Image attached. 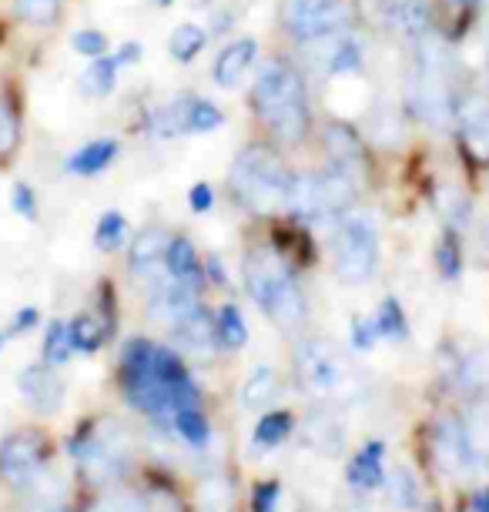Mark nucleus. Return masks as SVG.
I'll return each instance as SVG.
<instances>
[{"mask_svg":"<svg viewBox=\"0 0 489 512\" xmlns=\"http://www.w3.org/2000/svg\"><path fill=\"white\" fill-rule=\"evenodd\" d=\"M252 108L278 141L299 144L309 134V101L299 71L285 61H268L258 67L252 84Z\"/></svg>","mask_w":489,"mask_h":512,"instance_id":"obj_1","label":"nucleus"},{"mask_svg":"<svg viewBox=\"0 0 489 512\" xmlns=\"http://www.w3.org/2000/svg\"><path fill=\"white\" fill-rule=\"evenodd\" d=\"M245 282L252 298L262 305V312L272 318L278 328L292 332V328L302 325V318H305L302 292H299V285H295L289 265H285L272 248H255L252 255H248Z\"/></svg>","mask_w":489,"mask_h":512,"instance_id":"obj_2","label":"nucleus"},{"mask_svg":"<svg viewBox=\"0 0 489 512\" xmlns=\"http://www.w3.org/2000/svg\"><path fill=\"white\" fill-rule=\"evenodd\" d=\"M228 181H232L235 198L245 208L258 211V215H268L278 205H285L292 175L285 168V161L268 144H248L245 151H238Z\"/></svg>","mask_w":489,"mask_h":512,"instance_id":"obj_3","label":"nucleus"},{"mask_svg":"<svg viewBox=\"0 0 489 512\" xmlns=\"http://www.w3.org/2000/svg\"><path fill=\"white\" fill-rule=\"evenodd\" d=\"M453 54L439 37H423L419 44V67L416 84H412V108L429 128L446 131L456 121V98H453Z\"/></svg>","mask_w":489,"mask_h":512,"instance_id":"obj_4","label":"nucleus"},{"mask_svg":"<svg viewBox=\"0 0 489 512\" xmlns=\"http://www.w3.org/2000/svg\"><path fill=\"white\" fill-rule=\"evenodd\" d=\"M356 181L345 178L342 171H319V175H292L285 208L299 218H325L335 215L356 198Z\"/></svg>","mask_w":489,"mask_h":512,"instance_id":"obj_5","label":"nucleus"},{"mask_svg":"<svg viewBox=\"0 0 489 512\" xmlns=\"http://www.w3.org/2000/svg\"><path fill=\"white\" fill-rule=\"evenodd\" d=\"M379 262V228L372 215H349L335 231V272L342 282H369Z\"/></svg>","mask_w":489,"mask_h":512,"instance_id":"obj_6","label":"nucleus"},{"mask_svg":"<svg viewBox=\"0 0 489 512\" xmlns=\"http://www.w3.org/2000/svg\"><path fill=\"white\" fill-rule=\"evenodd\" d=\"M121 359H124V389H128V399L141 412L165 415V409H171V392L155 372V345L131 342Z\"/></svg>","mask_w":489,"mask_h":512,"instance_id":"obj_7","label":"nucleus"},{"mask_svg":"<svg viewBox=\"0 0 489 512\" xmlns=\"http://www.w3.org/2000/svg\"><path fill=\"white\" fill-rule=\"evenodd\" d=\"M295 369H299L302 385L319 399H332L345 389L349 382V372H345L342 355L335 352V345L322 342V338H309V342L299 345L295 352Z\"/></svg>","mask_w":489,"mask_h":512,"instance_id":"obj_8","label":"nucleus"},{"mask_svg":"<svg viewBox=\"0 0 489 512\" xmlns=\"http://www.w3.org/2000/svg\"><path fill=\"white\" fill-rule=\"evenodd\" d=\"M349 14L342 0H282V24L289 27L295 41H319V37L339 34Z\"/></svg>","mask_w":489,"mask_h":512,"instance_id":"obj_9","label":"nucleus"},{"mask_svg":"<svg viewBox=\"0 0 489 512\" xmlns=\"http://www.w3.org/2000/svg\"><path fill=\"white\" fill-rule=\"evenodd\" d=\"M44 462V442L34 432H21V436H11L0 446V476H4L11 486H24L37 476Z\"/></svg>","mask_w":489,"mask_h":512,"instance_id":"obj_10","label":"nucleus"},{"mask_svg":"<svg viewBox=\"0 0 489 512\" xmlns=\"http://www.w3.org/2000/svg\"><path fill=\"white\" fill-rule=\"evenodd\" d=\"M325 151H329L332 168L342 171L345 178H352L359 185L362 175H366V151H362L356 131L345 128L339 121L325 124Z\"/></svg>","mask_w":489,"mask_h":512,"instance_id":"obj_11","label":"nucleus"},{"mask_svg":"<svg viewBox=\"0 0 489 512\" xmlns=\"http://www.w3.org/2000/svg\"><path fill=\"white\" fill-rule=\"evenodd\" d=\"M17 389H21L24 402L37 412H57V405L64 402V385L61 379L51 372V365H27L17 379Z\"/></svg>","mask_w":489,"mask_h":512,"instance_id":"obj_12","label":"nucleus"},{"mask_svg":"<svg viewBox=\"0 0 489 512\" xmlns=\"http://www.w3.org/2000/svg\"><path fill=\"white\" fill-rule=\"evenodd\" d=\"M151 292V315L158 322H168V325H178L181 318L195 312V288L175 282V278H161L148 288Z\"/></svg>","mask_w":489,"mask_h":512,"instance_id":"obj_13","label":"nucleus"},{"mask_svg":"<svg viewBox=\"0 0 489 512\" xmlns=\"http://www.w3.org/2000/svg\"><path fill=\"white\" fill-rule=\"evenodd\" d=\"M322 47L319 54V67L325 77H339V74H359L362 71V44L356 37L349 34H329V37H319L312 41Z\"/></svg>","mask_w":489,"mask_h":512,"instance_id":"obj_14","label":"nucleus"},{"mask_svg":"<svg viewBox=\"0 0 489 512\" xmlns=\"http://www.w3.org/2000/svg\"><path fill=\"white\" fill-rule=\"evenodd\" d=\"M376 14L382 24L402 37H426L429 7L426 0H376Z\"/></svg>","mask_w":489,"mask_h":512,"instance_id":"obj_15","label":"nucleus"},{"mask_svg":"<svg viewBox=\"0 0 489 512\" xmlns=\"http://www.w3.org/2000/svg\"><path fill=\"white\" fill-rule=\"evenodd\" d=\"M168 245H171V238L161 228H145L138 238H134V245H131V272L138 275L141 282H148V288L155 285V282H161V278H158V265L165 262Z\"/></svg>","mask_w":489,"mask_h":512,"instance_id":"obj_16","label":"nucleus"},{"mask_svg":"<svg viewBox=\"0 0 489 512\" xmlns=\"http://www.w3.org/2000/svg\"><path fill=\"white\" fill-rule=\"evenodd\" d=\"M456 124L463 134L466 148L476 154L479 161H489V101L483 98H466L456 104Z\"/></svg>","mask_w":489,"mask_h":512,"instance_id":"obj_17","label":"nucleus"},{"mask_svg":"<svg viewBox=\"0 0 489 512\" xmlns=\"http://www.w3.org/2000/svg\"><path fill=\"white\" fill-rule=\"evenodd\" d=\"M436 456H439V462H443L446 469L459 472V476H466V472H473V466H479V459L473 452V442H469L463 425H456V422H446L443 429H439Z\"/></svg>","mask_w":489,"mask_h":512,"instance_id":"obj_18","label":"nucleus"},{"mask_svg":"<svg viewBox=\"0 0 489 512\" xmlns=\"http://www.w3.org/2000/svg\"><path fill=\"white\" fill-rule=\"evenodd\" d=\"M255 54H258V44L252 41V37H238V41H232L222 54H218V61L212 67L215 84H222V88H235V84L245 77L248 67L255 64Z\"/></svg>","mask_w":489,"mask_h":512,"instance_id":"obj_19","label":"nucleus"},{"mask_svg":"<svg viewBox=\"0 0 489 512\" xmlns=\"http://www.w3.org/2000/svg\"><path fill=\"white\" fill-rule=\"evenodd\" d=\"M175 328V338L181 345H185L188 352H198V355H208L218 345V322H212V315L201 312V308H195L191 315L181 318Z\"/></svg>","mask_w":489,"mask_h":512,"instance_id":"obj_20","label":"nucleus"},{"mask_svg":"<svg viewBox=\"0 0 489 512\" xmlns=\"http://www.w3.org/2000/svg\"><path fill=\"white\" fill-rule=\"evenodd\" d=\"M114 158H118V141L101 138V141L84 144V148L67 161V171L78 178H91V175H101Z\"/></svg>","mask_w":489,"mask_h":512,"instance_id":"obj_21","label":"nucleus"},{"mask_svg":"<svg viewBox=\"0 0 489 512\" xmlns=\"http://www.w3.org/2000/svg\"><path fill=\"white\" fill-rule=\"evenodd\" d=\"M382 456H386V442H369L366 449L352 459L349 466V486L356 489H376L382 482Z\"/></svg>","mask_w":489,"mask_h":512,"instance_id":"obj_22","label":"nucleus"},{"mask_svg":"<svg viewBox=\"0 0 489 512\" xmlns=\"http://www.w3.org/2000/svg\"><path fill=\"white\" fill-rule=\"evenodd\" d=\"M165 265H168V275L175 282L188 285V288H198V255H195V245L188 238H175L168 245V255H165Z\"/></svg>","mask_w":489,"mask_h":512,"instance_id":"obj_23","label":"nucleus"},{"mask_svg":"<svg viewBox=\"0 0 489 512\" xmlns=\"http://www.w3.org/2000/svg\"><path fill=\"white\" fill-rule=\"evenodd\" d=\"M118 57H94V64L84 67L81 74V91L91 94V98H104V94L114 91V81H118Z\"/></svg>","mask_w":489,"mask_h":512,"instance_id":"obj_24","label":"nucleus"},{"mask_svg":"<svg viewBox=\"0 0 489 512\" xmlns=\"http://www.w3.org/2000/svg\"><path fill=\"white\" fill-rule=\"evenodd\" d=\"M208 41V34H205V27H198V24H178L175 31H171V41H168V51L175 61L181 64H191L195 57L201 54V47H205Z\"/></svg>","mask_w":489,"mask_h":512,"instance_id":"obj_25","label":"nucleus"},{"mask_svg":"<svg viewBox=\"0 0 489 512\" xmlns=\"http://www.w3.org/2000/svg\"><path fill=\"white\" fill-rule=\"evenodd\" d=\"M188 114H191V98H175L155 114V134L158 138H178L188 131Z\"/></svg>","mask_w":489,"mask_h":512,"instance_id":"obj_26","label":"nucleus"},{"mask_svg":"<svg viewBox=\"0 0 489 512\" xmlns=\"http://www.w3.org/2000/svg\"><path fill=\"white\" fill-rule=\"evenodd\" d=\"M275 389H278L275 372L272 369H255L242 385V405H248V409H265V405L272 402Z\"/></svg>","mask_w":489,"mask_h":512,"instance_id":"obj_27","label":"nucleus"},{"mask_svg":"<svg viewBox=\"0 0 489 512\" xmlns=\"http://www.w3.org/2000/svg\"><path fill=\"white\" fill-rule=\"evenodd\" d=\"M436 208H439V215H443L453 228H463L466 221H469V211H473V208H469L466 191H459L456 185L439 188V195H436Z\"/></svg>","mask_w":489,"mask_h":512,"instance_id":"obj_28","label":"nucleus"},{"mask_svg":"<svg viewBox=\"0 0 489 512\" xmlns=\"http://www.w3.org/2000/svg\"><path fill=\"white\" fill-rule=\"evenodd\" d=\"M292 432V415L285 412H268L255 429V446L258 449H272L278 442H285Z\"/></svg>","mask_w":489,"mask_h":512,"instance_id":"obj_29","label":"nucleus"},{"mask_svg":"<svg viewBox=\"0 0 489 512\" xmlns=\"http://www.w3.org/2000/svg\"><path fill=\"white\" fill-rule=\"evenodd\" d=\"M372 328H376L379 338H406V315H402L396 298H386L379 305L376 318H372Z\"/></svg>","mask_w":489,"mask_h":512,"instance_id":"obj_30","label":"nucleus"},{"mask_svg":"<svg viewBox=\"0 0 489 512\" xmlns=\"http://www.w3.org/2000/svg\"><path fill=\"white\" fill-rule=\"evenodd\" d=\"M218 342L225 349H242L248 342V328H245V318L238 315L235 305H225L222 315H218Z\"/></svg>","mask_w":489,"mask_h":512,"instance_id":"obj_31","label":"nucleus"},{"mask_svg":"<svg viewBox=\"0 0 489 512\" xmlns=\"http://www.w3.org/2000/svg\"><path fill=\"white\" fill-rule=\"evenodd\" d=\"M14 11L24 24H51L57 21V11H61V0H14Z\"/></svg>","mask_w":489,"mask_h":512,"instance_id":"obj_32","label":"nucleus"},{"mask_svg":"<svg viewBox=\"0 0 489 512\" xmlns=\"http://www.w3.org/2000/svg\"><path fill=\"white\" fill-rule=\"evenodd\" d=\"M71 352H74L71 328L61 325V322H54L51 328H47V338H44V359H47V365L67 362V355H71Z\"/></svg>","mask_w":489,"mask_h":512,"instance_id":"obj_33","label":"nucleus"},{"mask_svg":"<svg viewBox=\"0 0 489 512\" xmlns=\"http://www.w3.org/2000/svg\"><path fill=\"white\" fill-rule=\"evenodd\" d=\"M124 238V215L121 211H104L98 221V231H94V245L101 251H114Z\"/></svg>","mask_w":489,"mask_h":512,"instance_id":"obj_34","label":"nucleus"},{"mask_svg":"<svg viewBox=\"0 0 489 512\" xmlns=\"http://www.w3.org/2000/svg\"><path fill=\"white\" fill-rule=\"evenodd\" d=\"M175 422H178V432L191 446H205L208 442V422H205V415H201V409H175Z\"/></svg>","mask_w":489,"mask_h":512,"instance_id":"obj_35","label":"nucleus"},{"mask_svg":"<svg viewBox=\"0 0 489 512\" xmlns=\"http://www.w3.org/2000/svg\"><path fill=\"white\" fill-rule=\"evenodd\" d=\"M222 111L215 108L212 101H201V98H191V114H188V131L191 134H205V131H215L222 124Z\"/></svg>","mask_w":489,"mask_h":512,"instance_id":"obj_36","label":"nucleus"},{"mask_svg":"<svg viewBox=\"0 0 489 512\" xmlns=\"http://www.w3.org/2000/svg\"><path fill=\"white\" fill-rule=\"evenodd\" d=\"M71 328V345L74 349H81V352H98V345L104 342V332H101V325L94 322L91 315H81L74 325H67Z\"/></svg>","mask_w":489,"mask_h":512,"instance_id":"obj_37","label":"nucleus"},{"mask_svg":"<svg viewBox=\"0 0 489 512\" xmlns=\"http://www.w3.org/2000/svg\"><path fill=\"white\" fill-rule=\"evenodd\" d=\"M155 372H158V379L168 385V392L188 379V372H185V365H181L178 355L165 352V349H155Z\"/></svg>","mask_w":489,"mask_h":512,"instance_id":"obj_38","label":"nucleus"},{"mask_svg":"<svg viewBox=\"0 0 489 512\" xmlns=\"http://www.w3.org/2000/svg\"><path fill=\"white\" fill-rule=\"evenodd\" d=\"M228 506H232V492L225 482L212 479L201 486V512H228Z\"/></svg>","mask_w":489,"mask_h":512,"instance_id":"obj_39","label":"nucleus"},{"mask_svg":"<svg viewBox=\"0 0 489 512\" xmlns=\"http://www.w3.org/2000/svg\"><path fill=\"white\" fill-rule=\"evenodd\" d=\"M436 265H439V275L449 278V282H453V278L459 275V241L453 235H443V241H439Z\"/></svg>","mask_w":489,"mask_h":512,"instance_id":"obj_40","label":"nucleus"},{"mask_svg":"<svg viewBox=\"0 0 489 512\" xmlns=\"http://www.w3.org/2000/svg\"><path fill=\"white\" fill-rule=\"evenodd\" d=\"M466 436H469V442H473L476 459L489 466V409L476 415V422L466 429Z\"/></svg>","mask_w":489,"mask_h":512,"instance_id":"obj_41","label":"nucleus"},{"mask_svg":"<svg viewBox=\"0 0 489 512\" xmlns=\"http://www.w3.org/2000/svg\"><path fill=\"white\" fill-rule=\"evenodd\" d=\"M71 47L84 57H104V51H108V37L101 31H78L71 37Z\"/></svg>","mask_w":489,"mask_h":512,"instance_id":"obj_42","label":"nucleus"},{"mask_svg":"<svg viewBox=\"0 0 489 512\" xmlns=\"http://www.w3.org/2000/svg\"><path fill=\"white\" fill-rule=\"evenodd\" d=\"M17 144V118L7 98H0V154H7Z\"/></svg>","mask_w":489,"mask_h":512,"instance_id":"obj_43","label":"nucleus"},{"mask_svg":"<svg viewBox=\"0 0 489 512\" xmlns=\"http://www.w3.org/2000/svg\"><path fill=\"white\" fill-rule=\"evenodd\" d=\"M91 512H148V502L138 496H111L98 502Z\"/></svg>","mask_w":489,"mask_h":512,"instance_id":"obj_44","label":"nucleus"},{"mask_svg":"<svg viewBox=\"0 0 489 512\" xmlns=\"http://www.w3.org/2000/svg\"><path fill=\"white\" fill-rule=\"evenodd\" d=\"M376 328L366 318H352V342H356V349H369L372 342H376Z\"/></svg>","mask_w":489,"mask_h":512,"instance_id":"obj_45","label":"nucleus"},{"mask_svg":"<svg viewBox=\"0 0 489 512\" xmlns=\"http://www.w3.org/2000/svg\"><path fill=\"white\" fill-rule=\"evenodd\" d=\"M14 208H17V215H24V218H34V215H37L34 191L27 188V185H17V188H14Z\"/></svg>","mask_w":489,"mask_h":512,"instance_id":"obj_46","label":"nucleus"},{"mask_svg":"<svg viewBox=\"0 0 489 512\" xmlns=\"http://www.w3.org/2000/svg\"><path fill=\"white\" fill-rule=\"evenodd\" d=\"M275 502H278V486L275 482H265V486L255 492V512H272Z\"/></svg>","mask_w":489,"mask_h":512,"instance_id":"obj_47","label":"nucleus"},{"mask_svg":"<svg viewBox=\"0 0 489 512\" xmlns=\"http://www.w3.org/2000/svg\"><path fill=\"white\" fill-rule=\"evenodd\" d=\"M188 205H191V211H208L212 208V188L201 181V185H195L188 191Z\"/></svg>","mask_w":489,"mask_h":512,"instance_id":"obj_48","label":"nucleus"},{"mask_svg":"<svg viewBox=\"0 0 489 512\" xmlns=\"http://www.w3.org/2000/svg\"><path fill=\"white\" fill-rule=\"evenodd\" d=\"M34 322H37V312H34V308H24V312H17V318H14V328H11V332H14V335H21L24 328H31Z\"/></svg>","mask_w":489,"mask_h":512,"instance_id":"obj_49","label":"nucleus"},{"mask_svg":"<svg viewBox=\"0 0 489 512\" xmlns=\"http://www.w3.org/2000/svg\"><path fill=\"white\" fill-rule=\"evenodd\" d=\"M114 57H118L121 64H124V61H134V57H141V47H138V44H124V47H121V54H114Z\"/></svg>","mask_w":489,"mask_h":512,"instance_id":"obj_50","label":"nucleus"},{"mask_svg":"<svg viewBox=\"0 0 489 512\" xmlns=\"http://www.w3.org/2000/svg\"><path fill=\"white\" fill-rule=\"evenodd\" d=\"M208 275H212L215 282H225V268L218 265V258H212V262H208Z\"/></svg>","mask_w":489,"mask_h":512,"instance_id":"obj_51","label":"nucleus"},{"mask_svg":"<svg viewBox=\"0 0 489 512\" xmlns=\"http://www.w3.org/2000/svg\"><path fill=\"white\" fill-rule=\"evenodd\" d=\"M453 4H456V7H473L476 0H453Z\"/></svg>","mask_w":489,"mask_h":512,"instance_id":"obj_52","label":"nucleus"},{"mask_svg":"<svg viewBox=\"0 0 489 512\" xmlns=\"http://www.w3.org/2000/svg\"><path fill=\"white\" fill-rule=\"evenodd\" d=\"M14 332H0V349H4V345H7V338H11Z\"/></svg>","mask_w":489,"mask_h":512,"instance_id":"obj_53","label":"nucleus"},{"mask_svg":"<svg viewBox=\"0 0 489 512\" xmlns=\"http://www.w3.org/2000/svg\"><path fill=\"white\" fill-rule=\"evenodd\" d=\"M155 4H158V7H168V4H171V0H155Z\"/></svg>","mask_w":489,"mask_h":512,"instance_id":"obj_54","label":"nucleus"},{"mask_svg":"<svg viewBox=\"0 0 489 512\" xmlns=\"http://www.w3.org/2000/svg\"><path fill=\"white\" fill-rule=\"evenodd\" d=\"M486 54H489V47H486Z\"/></svg>","mask_w":489,"mask_h":512,"instance_id":"obj_55","label":"nucleus"},{"mask_svg":"<svg viewBox=\"0 0 489 512\" xmlns=\"http://www.w3.org/2000/svg\"><path fill=\"white\" fill-rule=\"evenodd\" d=\"M486 7H489V0H486Z\"/></svg>","mask_w":489,"mask_h":512,"instance_id":"obj_56","label":"nucleus"}]
</instances>
